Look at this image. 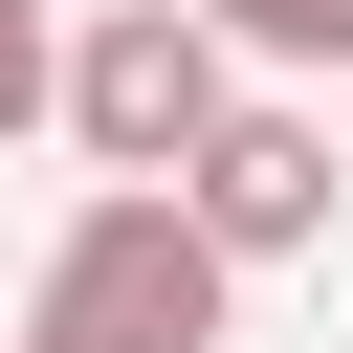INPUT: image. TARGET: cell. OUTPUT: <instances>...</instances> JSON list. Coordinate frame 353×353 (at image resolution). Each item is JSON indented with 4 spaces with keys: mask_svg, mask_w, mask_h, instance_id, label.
<instances>
[{
    "mask_svg": "<svg viewBox=\"0 0 353 353\" xmlns=\"http://www.w3.org/2000/svg\"><path fill=\"white\" fill-rule=\"evenodd\" d=\"M22 353H66V331H22Z\"/></svg>",
    "mask_w": 353,
    "mask_h": 353,
    "instance_id": "8992f818",
    "label": "cell"
},
{
    "mask_svg": "<svg viewBox=\"0 0 353 353\" xmlns=\"http://www.w3.org/2000/svg\"><path fill=\"white\" fill-rule=\"evenodd\" d=\"M221 309H243V243L199 221V176H88V221L22 287V331L66 353H221Z\"/></svg>",
    "mask_w": 353,
    "mask_h": 353,
    "instance_id": "6da1fadb",
    "label": "cell"
},
{
    "mask_svg": "<svg viewBox=\"0 0 353 353\" xmlns=\"http://www.w3.org/2000/svg\"><path fill=\"white\" fill-rule=\"evenodd\" d=\"M44 110H66V22H44V0H0V132H44Z\"/></svg>",
    "mask_w": 353,
    "mask_h": 353,
    "instance_id": "5b68a950",
    "label": "cell"
},
{
    "mask_svg": "<svg viewBox=\"0 0 353 353\" xmlns=\"http://www.w3.org/2000/svg\"><path fill=\"white\" fill-rule=\"evenodd\" d=\"M243 66H353V0H221Z\"/></svg>",
    "mask_w": 353,
    "mask_h": 353,
    "instance_id": "277c9868",
    "label": "cell"
},
{
    "mask_svg": "<svg viewBox=\"0 0 353 353\" xmlns=\"http://www.w3.org/2000/svg\"><path fill=\"white\" fill-rule=\"evenodd\" d=\"M221 110H243L221 0H110V22L66 44V132H88V176H199Z\"/></svg>",
    "mask_w": 353,
    "mask_h": 353,
    "instance_id": "7a4b0ae2",
    "label": "cell"
},
{
    "mask_svg": "<svg viewBox=\"0 0 353 353\" xmlns=\"http://www.w3.org/2000/svg\"><path fill=\"white\" fill-rule=\"evenodd\" d=\"M199 221H221L243 265H287V243H331V221H353V154H331L287 88H243V110L199 132Z\"/></svg>",
    "mask_w": 353,
    "mask_h": 353,
    "instance_id": "3957f363",
    "label": "cell"
}]
</instances>
